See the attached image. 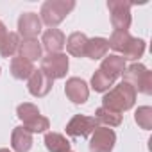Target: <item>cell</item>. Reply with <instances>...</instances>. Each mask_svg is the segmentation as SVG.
I'll use <instances>...</instances> for the list:
<instances>
[{"mask_svg": "<svg viewBox=\"0 0 152 152\" xmlns=\"http://www.w3.org/2000/svg\"><path fill=\"white\" fill-rule=\"evenodd\" d=\"M136 102V91L131 84L127 83H120L118 86L111 88L104 99H102V107L106 109H111L115 113H122V111H127L134 106Z\"/></svg>", "mask_w": 152, "mask_h": 152, "instance_id": "obj_1", "label": "cell"}, {"mask_svg": "<svg viewBox=\"0 0 152 152\" xmlns=\"http://www.w3.org/2000/svg\"><path fill=\"white\" fill-rule=\"evenodd\" d=\"M73 7H75L73 0H47L41 6V11H39L41 18L39 20L54 29L56 25H59L70 15V11Z\"/></svg>", "mask_w": 152, "mask_h": 152, "instance_id": "obj_2", "label": "cell"}, {"mask_svg": "<svg viewBox=\"0 0 152 152\" xmlns=\"http://www.w3.org/2000/svg\"><path fill=\"white\" fill-rule=\"evenodd\" d=\"M124 83L131 84L134 91L150 95L152 93V72L141 64V63H132L124 70Z\"/></svg>", "mask_w": 152, "mask_h": 152, "instance_id": "obj_3", "label": "cell"}, {"mask_svg": "<svg viewBox=\"0 0 152 152\" xmlns=\"http://www.w3.org/2000/svg\"><path fill=\"white\" fill-rule=\"evenodd\" d=\"M68 57L66 54L63 52H57V54H47L43 59H41V72L47 75L48 79H63L66 72H68Z\"/></svg>", "mask_w": 152, "mask_h": 152, "instance_id": "obj_4", "label": "cell"}, {"mask_svg": "<svg viewBox=\"0 0 152 152\" xmlns=\"http://www.w3.org/2000/svg\"><path fill=\"white\" fill-rule=\"evenodd\" d=\"M131 6L129 2L124 0H109L107 2V9L111 13V23L115 27V31H129L131 27Z\"/></svg>", "mask_w": 152, "mask_h": 152, "instance_id": "obj_5", "label": "cell"}, {"mask_svg": "<svg viewBox=\"0 0 152 152\" xmlns=\"http://www.w3.org/2000/svg\"><path fill=\"white\" fill-rule=\"evenodd\" d=\"M99 127V122L95 116H86V115H75L68 124H66V134L73 138H86L90 136L95 129Z\"/></svg>", "mask_w": 152, "mask_h": 152, "instance_id": "obj_6", "label": "cell"}, {"mask_svg": "<svg viewBox=\"0 0 152 152\" xmlns=\"http://www.w3.org/2000/svg\"><path fill=\"white\" fill-rule=\"evenodd\" d=\"M116 143V134L109 127H97L91 132L90 152H111Z\"/></svg>", "mask_w": 152, "mask_h": 152, "instance_id": "obj_7", "label": "cell"}, {"mask_svg": "<svg viewBox=\"0 0 152 152\" xmlns=\"http://www.w3.org/2000/svg\"><path fill=\"white\" fill-rule=\"evenodd\" d=\"M41 32V20L36 13H23L18 18V36L25 39H34Z\"/></svg>", "mask_w": 152, "mask_h": 152, "instance_id": "obj_8", "label": "cell"}, {"mask_svg": "<svg viewBox=\"0 0 152 152\" xmlns=\"http://www.w3.org/2000/svg\"><path fill=\"white\" fill-rule=\"evenodd\" d=\"M64 93L66 97L73 102V104H84L90 97V90H88V84L79 79V77H72L66 81L64 84Z\"/></svg>", "mask_w": 152, "mask_h": 152, "instance_id": "obj_9", "label": "cell"}, {"mask_svg": "<svg viewBox=\"0 0 152 152\" xmlns=\"http://www.w3.org/2000/svg\"><path fill=\"white\" fill-rule=\"evenodd\" d=\"M52 84H54V81L48 79L41 70H34L32 75L29 77L27 88H29V93L31 95H34V97H45L52 90Z\"/></svg>", "mask_w": 152, "mask_h": 152, "instance_id": "obj_10", "label": "cell"}, {"mask_svg": "<svg viewBox=\"0 0 152 152\" xmlns=\"http://www.w3.org/2000/svg\"><path fill=\"white\" fill-rule=\"evenodd\" d=\"M99 70H102L106 75H109L111 79L116 81V77H120V75L124 73V70H125V59L122 56H116V54L106 56L102 59V64H100Z\"/></svg>", "mask_w": 152, "mask_h": 152, "instance_id": "obj_11", "label": "cell"}, {"mask_svg": "<svg viewBox=\"0 0 152 152\" xmlns=\"http://www.w3.org/2000/svg\"><path fill=\"white\" fill-rule=\"evenodd\" d=\"M43 47L47 48L48 54H57L64 48V43H66V38L64 34L59 31V29H48L43 32V39H41Z\"/></svg>", "mask_w": 152, "mask_h": 152, "instance_id": "obj_12", "label": "cell"}, {"mask_svg": "<svg viewBox=\"0 0 152 152\" xmlns=\"http://www.w3.org/2000/svg\"><path fill=\"white\" fill-rule=\"evenodd\" d=\"M11 147L16 152H29L32 147V134L23 127H15L11 134Z\"/></svg>", "mask_w": 152, "mask_h": 152, "instance_id": "obj_13", "label": "cell"}, {"mask_svg": "<svg viewBox=\"0 0 152 152\" xmlns=\"http://www.w3.org/2000/svg\"><path fill=\"white\" fill-rule=\"evenodd\" d=\"M66 50L68 54H72L73 57H84L86 56V45H88V38L83 32H72L66 39Z\"/></svg>", "mask_w": 152, "mask_h": 152, "instance_id": "obj_14", "label": "cell"}, {"mask_svg": "<svg viewBox=\"0 0 152 152\" xmlns=\"http://www.w3.org/2000/svg\"><path fill=\"white\" fill-rule=\"evenodd\" d=\"M34 72V64L23 57H13L11 61V75L18 81H23V79H29Z\"/></svg>", "mask_w": 152, "mask_h": 152, "instance_id": "obj_15", "label": "cell"}, {"mask_svg": "<svg viewBox=\"0 0 152 152\" xmlns=\"http://www.w3.org/2000/svg\"><path fill=\"white\" fill-rule=\"evenodd\" d=\"M107 50H109V43L106 38H91L88 39V45H86V56L90 59H102L107 56Z\"/></svg>", "mask_w": 152, "mask_h": 152, "instance_id": "obj_16", "label": "cell"}, {"mask_svg": "<svg viewBox=\"0 0 152 152\" xmlns=\"http://www.w3.org/2000/svg\"><path fill=\"white\" fill-rule=\"evenodd\" d=\"M18 52H20V57L32 63L41 57V45L38 43V39H23V41H20Z\"/></svg>", "mask_w": 152, "mask_h": 152, "instance_id": "obj_17", "label": "cell"}, {"mask_svg": "<svg viewBox=\"0 0 152 152\" xmlns=\"http://www.w3.org/2000/svg\"><path fill=\"white\" fill-rule=\"evenodd\" d=\"M45 147L50 152H68L70 141L59 132H47L45 134Z\"/></svg>", "mask_w": 152, "mask_h": 152, "instance_id": "obj_18", "label": "cell"}, {"mask_svg": "<svg viewBox=\"0 0 152 152\" xmlns=\"http://www.w3.org/2000/svg\"><path fill=\"white\" fill-rule=\"evenodd\" d=\"M95 120L99 124H104L106 127H116L122 124V115L115 113L111 109H106V107H99L95 111Z\"/></svg>", "mask_w": 152, "mask_h": 152, "instance_id": "obj_19", "label": "cell"}, {"mask_svg": "<svg viewBox=\"0 0 152 152\" xmlns=\"http://www.w3.org/2000/svg\"><path fill=\"white\" fill-rule=\"evenodd\" d=\"M143 52H145V41L143 39H138V38H131V41L122 50L124 59H131V61L140 59L143 56Z\"/></svg>", "mask_w": 152, "mask_h": 152, "instance_id": "obj_20", "label": "cell"}, {"mask_svg": "<svg viewBox=\"0 0 152 152\" xmlns=\"http://www.w3.org/2000/svg\"><path fill=\"white\" fill-rule=\"evenodd\" d=\"M20 47V36L18 32H7V36L4 38V41L0 43V56L2 57H11L15 56V52Z\"/></svg>", "mask_w": 152, "mask_h": 152, "instance_id": "obj_21", "label": "cell"}, {"mask_svg": "<svg viewBox=\"0 0 152 152\" xmlns=\"http://www.w3.org/2000/svg\"><path fill=\"white\" fill-rule=\"evenodd\" d=\"M113 84H115V79H111L109 75H106L102 70H97L93 73V77H91V88L95 91H100V93L109 91Z\"/></svg>", "mask_w": 152, "mask_h": 152, "instance_id": "obj_22", "label": "cell"}, {"mask_svg": "<svg viewBox=\"0 0 152 152\" xmlns=\"http://www.w3.org/2000/svg\"><path fill=\"white\" fill-rule=\"evenodd\" d=\"M131 34H129V31H113V34H111V38L107 39V43H109V47L113 48V50H116V52H122L124 48H125V45L131 41Z\"/></svg>", "mask_w": 152, "mask_h": 152, "instance_id": "obj_23", "label": "cell"}, {"mask_svg": "<svg viewBox=\"0 0 152 152\" xmlns=\"http://www.w3.org/2000/svg\"><path fill=\"white\" fill-rule=\"evenodd\" d=\"M134 120H136V124H138L141 129L150 131V129H152V107H148V106L138 107V111H136V115H134Z\"/></svg>", "mask_w": 152, "mask_h": 152, "instance_id": "obj_24", "label": "cell"}, {"mask_svg": "<svg viewBox=\"0 0 152 152\" xmlns=\"http://www.w3.org/2000/svg\"><path fill=\"white\" fill-rule=\"evenodd\" d=\"M16 115H18V118H20L23 124H27V122L34 120L36 116H39V109H38L34 104H31V102H23V104L18 106Z\"/></svg>", "mask_w": 152, "mask_h": 152, "instance_id": "obj_25", "label": "cell"}, {"mask_svg": "<svg viewBox=\"0 0 152 152\" xmlns=\"http://www.w3.org/2000/svg\"><path fill=\"white\" fill-rule=\"evenodd\" d=\"M23 129H27L31 134L32 132H45L48 127H50V122H48V118H45V116H36L34 120H31V122H27V124H23L22 125Z\"/></svg>", "mask_w": 152, "mask_h": 152, "instance_id": "obj_26", "label": "cell"}, {"mask_svg": "<svg viewBox=\"0 0 152 152\" xmlns=\"http://www.w3.org/2000/svg\"><path fill=\"white\" fill-rule=\"evenodd\" d=\"M7 36V29H6V25H4V22L0 20V43L4 41V38Z\"/></svg>", "mask_w": 152, "mask_h": 152, "instance_id": "obj_27", "label": "cell"}, {"mask_svg": "<svg viewBox=\"0 0 152 152\" xmlns=\"http://www.w3.org/2000/svg\"><path fill=\"white\" fill-rule=\"evenodd\" d=\"M0 152H11L9 148H0Z\"/></svg>", "mask_w": 152, "mask_h": 152, "instance_id": "obj_28", "label": "cell"}, {"mask_svg": "<svg viewBox=\"0 0 152 152\" xmlns=\"http://www.w3.org/2000/svg\"><path fill=\"white\" fill-rule=\"evenodd\" d=\"M0 72H2V68H0Z\"/></svg>", "mask_w": 152, "mask_h": 152, "instance_id": "obj_29", "label": "cell"}, {"mask_svg": "<svg viewBox=\"0 0 152 152\" xmlns=\"http://www.w3.org/2000/svg\"><path fill=\"white\" fill-rule=\"evenodd\" d=\"M68 152H72V150H68Z\"/></svg>", "mask_w": 152, "mask_h": 152, "instance_id": "obj_30", "label": "cell"}]
</instances>
